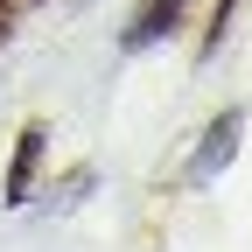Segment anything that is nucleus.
Segmentation results:
<instances>
[{
    "instance_id": "obj_5",
    "label": "nucleus",
    "mask_w": 252,
    "mask_h": 252,
    "mask_svg": "<svg viewBox=\"0 0 252 252\" xmlns=\"http://www.w3.org/2000/svg\"><path fill=\"white\" fill-rule=\"evenodd\" d=\"M231 14H238V0H210V35H203V56L224 42V28H231Z\"/></svg>"
},
{
    "instance_id": "obj_1",
    "label": "nucleus",
    "mask_w": 252,
    "mask_h": 252,
    "mask_svg": "<svg viewBox=\"0 0 252 252\" xmlns=\"http://www.w3.org/2000/svg\"><path fill=\"white\" fill-rule=\"evenodd\" d=\"M238 140H245V112H217L210 126H203V140H196V154H189V168H182V182L189 189H203V182H217L231 161H238Z\"/></svg>"
},
{
    "instance_id": "obj_4",
    "label": "nucleus",
    "mask_w": 252,
    "mask_h": 252,
    "mask_svg": "<svg viewBox=\"0 0 252 252\" xmlns=\"http://www.w3.org/2000/svg\"><path fill=\"white\" fill-rule=\"evenodd\" d=\"M91 182H98L91 168H70V175H63V189H56V210H77V203L91 196Z\"/></svg>"
},
{
    "instance_id": "obj_2",
    "label": "nucleus",
    "mask_w": 252,
    "mask_h": 252,
    "mask_svg": "<svg viewBox=\"0 0 252 252\" xmlns=\"http://www.w3.org/2000/svg\"><path fill=\"white\" fill-rule=\"evenodd\" d=\"M42 154H49V126L42 119H28L21 126V140H14V161H7V182H0V203L21 210L28 196H35V175H42Z\"/></svg>"
},
{
    "instance_id": "obj_3",
    "label": "nucleus",
    "mask_w": 252,
    "mask_h": 252,
    "mask_svg": "<svg viewBox=\"0 0 252 252\" xmlns=\"http://www.w3.org/2000/svg\"><path fill=\"white\" fill-rule=\"evenodd\" d=\"M182 7H189V0H140V7H133V21L119 28V49H147V42H161L168 28L182 21Z\"/></svg>"
}]
</instances>
